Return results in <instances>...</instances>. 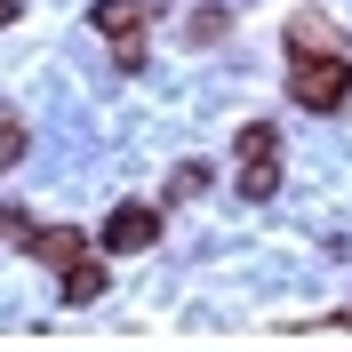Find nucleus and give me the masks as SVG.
Listing matches in <instances>:
<instances>
[{"label":"nucleus","mask_w":352,"mask_h":352,"mask_svg":"<svg viewBox=\"0 0 352 352\" xmlns=\"http://www.w3.org/2000/svg\"><path fill=\"white\" fill-rule=\"evenodd\" d=\"M24 153V136H16V120H0V168H8V160Z\"/></svg>","instance_id":"7"},{"label":"nucleus","mask_w":352,"mask_h":352,"mask_svg":"<svg viewBox=\"0 0 352 352\" xmlns=\"http://www.w3.org/2000/svg\"><path fill=\"white\" fill-rule=\"evenodd\" d=\"M96 24H104V32H136V24H144V8H136V0H104V8H96Z\"/></svg>","instance_id":"3"},{"label":"nucleus","mask_w":352,"mask_h":352,"mask_svg":"<svg viewBox=\"0 0 352 352\" xmlns=\"http://www.w3.org/2000/svg\"><path fill=\"white\" fill-rule=\"evenodd\" d=\"M192 192H208V168H200V160H184V168L168 176V200H192Z\"/></svg>","instance_id":"6"},{"label":"nucleus","mask_w":352,"mask_h":352,"mask_svg":"<svg viewBox=\"0 0 352 352\" xmlns=\"http://www.w3.org/2000/svg\"><path fill=\"white\" fill-rule=\"evenodd\" d=\"M288 88H296L305 112H336L352 96V65H336V56H305V65L288 72Z\"/></svg>","instance_id":"1"},{"label":"nucleus","mask_w":352,"mask_h":352,"mask_svg":"<svg viewBox=\"0 0 352 352\" xmlns=\"http://www.w3.org/2000/svg\"><path fill=\"white\" fill-rule=\"evenodd\" d=\"M96 288H104V264H72V280H65V296H72V305H88Z\"/></svg>","instance_id":"4"},{"label":"nucleus","mask_w":352,"mask_h":352,"mask_svg":"<svg viewBox=\"0 0 352 352\" xmlns=\"http://www.w3.org/2000/svg\"><path fill=\"white\" fill-rule=\"evenodd\" d=\"M153 232H160V217H153V208H112V217H104V248H112V256L144 248Z\"/></svg>","instance_id":"2"},{"label":"nucleus","mask_w":352,"mask_h":352,"mask_svg":"<svg viewBox=\"0 0 352 352\" xmlns=\"http://www.w3.org/2000/svg\"><path fill=\"white\" fill-rule=\"evenodd\" d=\"M224 24H232L224 8H200V16H184V41H224Z\"/></svg>","instance_id":"5"}]
</instances>
